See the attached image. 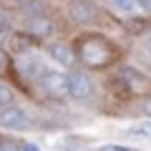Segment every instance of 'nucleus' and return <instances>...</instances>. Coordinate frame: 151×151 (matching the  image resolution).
Instances as JSON below:
<instances>
[{
  "label": "nucleus",
  "instance_id": "1",
  "mask_svg": "<svg viewBox=\"0 0 151 151\" xmlns=\"http://www.w3.org/2000/svg\"><path fill=\"white\" fill-rule=\"evenodd\" d=\"M40 86H43V91L48 96L63 98V96H68V76L53 73V70H43L40 73Z\"/></svg>",
  "mask_w": 151,
  "mask_h": 151
},
{
  "label": "nucleus",
  "instance_id": "2",
  "mask_svg": "<svg viewBox=\"0 0 151 151\" xmlns=\"http://www.w3.org/2000/svg\"><path fill=\"white\" fill-rule=\"evenodd\" d=\"M0 126L3 129H10V131H20L28 126V116L25 111H23L20 106H5V108H0Z\"/></svg>",
  "mask_w": 151,
  "mask_h": 151
},
{
  "label": "nucleus",
  "instance_id": "3",
  "mask_svg": "<svg viewBox=\"0 0 151 151\" xmlns=\"http://www.w3.org/2000/svg\"><path fill=\"white\" fill-rule=\"evenodd\" d=\"M98 15L96 5L93 3H88V0H76L73 5H70V18H73L76 23H81V25H88V23H93Z\"/></svg>",
  "mask_w": 151,
  "mask_h": 151
},
{
  "label": "nucleus",
  "instance_id": "4",
  "mask_svg": "<svg viewBox=\"0 0 151 151\" xmlns=\"http://www.w3.org/2000/svg\"><path fill=\"white\" fill-rule=\"evenodd\" d=\"M68 96L78 98V101L91 96V81H88V76H83V73H70L68 76Z\"/></svg>",
  "mask_w": 151,
  "mask_h": 151
},
{
  "label": "nucleus",
  "instance_id": "5",
  "mask_svg": "<svg viewBox=\"0 0 151 151\" xmlns=\"http://www.w3.org/2000/svg\"><path fill=\"white\" fill-rule=\"evenodd\" d=\"M119 78L129 86V91H149V81L144 78V73L141 70H136V68H121L119 70Z\"/></svg>",
  "mask_w": 151,
  "mask_h": 151
},
{
  "label": "nucleus",
  "instance_id": "6",
  "mask_svg": "<svg viewBox=\"0 0 151 151\" xmlns=\"http://www.w3.org/2000/svg\"><path fill=\"white\" fill-rule=\"evenodd\" d=\"M15 68L20 70L23 76H35V73H43V63L40 58L33 53H25V55H18L15 58Z\"/></svg>",
  "mask_w": 151,
  "mask_h": 151
},
{
  "label": "nucleus",
  "instance_id": "7",
  "mask_svg": "<svg viewBox=\"0 0 151 151\" xmlns=\"http://www.w3.org/2000/svg\"><path fill=\"white\" fill-rule=\"evenodd\" d=\"M50 58H53L55 63H60L63 68H70V65L76 63V53L65 43H53L50 45Z\"/></svg>",
  "mask_w": 151,
  "mask_h": 151
},
{
  "label": "nucleus",
  "instance_id": "8",
  "mask_svg": "<svg viewBox=\"0 0 151 151\" xmlns=\"http://www.w3.org/2000/svg\"><path fill=\"white\" fill-rule=\"evenodd\" d=\"M50 23L45 20V15H38V18H30V23H28V30L35 33V35H48L50 33Z\"/></svg>",
  "mask_w": 151,
  "mask_h": 151
},
{
  "label": "nucleus",
  "instance_id": "9",
  "mask_svg": "<svg viewBox=\"0 0 151 151\" xmlns=\"http://www.w3.org/2000/svg\"><path fill=\"white\" fill-rule=\"evenodd\" d=\"M13 103V91L8 86H3L0 83V108H5V106H10Z\"/></svg>",
  "mask_w": 151,
  "mask_h": 151
},
{
  "label": "nucleus",
  "instance_id": "10",
  "mask_svg": "<svg viewBox=\"0 0 151 151\" xmlns=\"http://www.w3.org/2000/svg\"><path fill=\"white\" fill-rule=\"evenodd\" d=\"M0 151H20V144L13 139H0Z\"/></svg>",
  "mask_w": 151,
  "mask_h": 151
},
{
  "label": "nucleus",
  "instance_id": "11",
  "mask_svg": "<svg viewBox=\"0 0 151 151\" xmlns=\"http://www.w3.org/2000/svg\"><path fill=\"white\" fill-rule=\"evenodd\" d=\"M98 151H136V149H129V146H116V144H113V146H101Z\"/></svg>",
  "mask_w": 151,
  "mask_h": 151
},
{
  "label": "nucleus",
  "instance_id": "12",
  "mask_svg": "<svg viewBox=\"0 0 151 151\" xmlns=\"http://www.w3.org/2000/svg\"><path fill=\"white\" fill-rule=\"evenodd\" d=\"M8 28V13H5V8L0 5V30H5Z\"/></svg>",
  "mask_w": 151,
  "mask_h": 151
},
{
  "label": "nucleus",
  "instance_id": "13",
  "mask_svg": "<svg viewBox=\"0 0 151 151\" xmlns=\"http://www.w3.org/2000/svg\"><path fill=\"white\" fill-rule=\"evenodd\" d=\"M20 151H40V149L35 144H25V146H20Z\"/></svg>",
  "mask_w": 151,
  "mask_h": 151
},
{
  "label": "nucleus",
  "instance_id": "14",
  "mask_svg": "<svg viewBox=\"0 0 151 151\" xmlns=\"http://www.w3.org/2000/svg\"><path fill=\"white\" fill-rule=\"evenodd\" d=\"M136 3H139L144 10H151V0H136Z\"/></svg>",
  "mask_w": 151,
  "mask_h": 151
},
{
  "label": "nucleus",
  "instance_id": "15",
  "mask_svg": "<svg viewBox=\"0 0 151 151\" xmlns=\"http://www.w3.org/2000/svg\"><path fill=\"white\" fill-rule=\"evenodd\" d=\"M3 63H5V53L0 50V68H3Z\"/></svg>",
  "mask_w": 151,
  "mask_h": 151
},
{
  "label": "nucleus",
  "instance_id": "16",
  "mask_svg": "<svg viewBox=\"0 0 151 151\" xmlns=\"http://www.w3.org/2000/svg\"><path fill=\"white\" fill-rule=\"evenodd\" d=\"M146 113H149V116H151V101L146 103Z\"/></svg>",
  "mask_w": 151,
  "mask_h": 151
},
{
  "label": "nucleus",
  "instance_id": "17",
  "mask_svg": "<svg viewBox=\"0 0 151 151\" xmlns=\"http://www.w3.org/2000/svg\"><path fill=\"white\" fill-rule=\"evenodd\" d=\"M0 33H3V30H0ZM0 38H3V35H0Z\"/></svg>",
  "mask_w": 151,
  "mask_h": 151
},
{
  "label": "nucleus",
  "instance_id": "18",
  "mask_svg": "<svg viewBox=\"0 0 151 151\" xmlns=\"http://www.w3.org/2000/svg\"><path fill=\"white\" fill-rule=\"evenodd\" d=\"M149 129H151V124H149Z\"/></svg>",
  "mask_w": 151,
  "mask_h": 151
},
{
  "label": "nucleus",
  "instance_id": "19",
  "mask_svg": "<svg viewBox=\"0 0 151 151\" xmlns=\"http://www.w3.org/2000/svg\"><path fill=\"white\" fill-rule=\"evenodd\" d=\"M149 45H151V40H149Z\"/></svg>",
  "mask_w": 151,
  "mask_h": 151
}]
</instances>
